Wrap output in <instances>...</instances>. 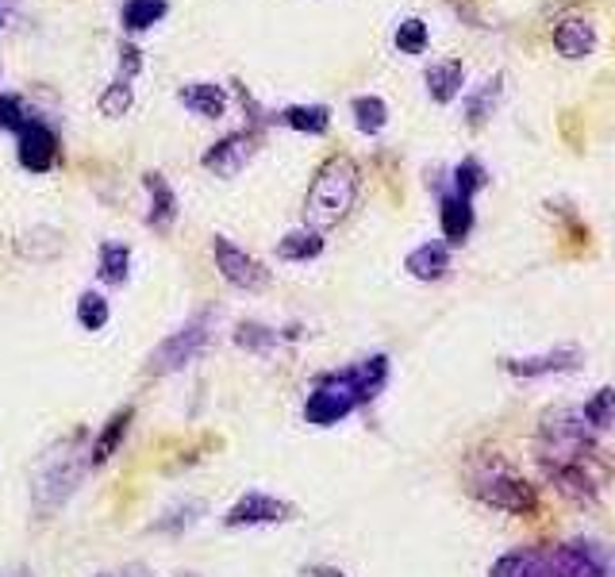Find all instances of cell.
Instances as JSON below:
<instances>
[{
    "instance_id": "obj_33",
    "label": "cell",
    "mask_w": 615,
    "mask_h": 577,
    "mask_svg": "<svg viewBox=\"0 0 615 577\" xmlns=\"http://www.w3.org/2000/svg\"><path fill=\"white\" fill-rule=\"evenodd\" d=\"M200 512H204V501H189L185 508H177V512H173V520H158L154 527H158V531H177L181 524H185V527L197 524Z\"/></svg>"
},
{
    "instance_id": "obj_39",
    "label": "cell",
    "mask_w": 615,
    "mask_h": 577,
    "mask_svg": "<svg viewBox=\"0 0 615 577\" xmlns=\"http://www.w3.org/2000/svg\"><path fill=\"white\" fill-rule=\"evenodd\" d=\"M0 27H4V16H0Z\"/></svg>"
},
{
    "instance_id": "obj_9",
    "label": "cell",
    "mask_w": 615,
    "mask_h": 577,
    "mask_svg": "<svg viewBox=\"0 0 615 577\" xmlns=\"http://www.w3.org/2000/svg\"><path fill=\"white\" fill-rule=\"evenodd\" d=\"M293 520V504L277 501L270 493H243L239 501L227 508L223 524L227 527H262V524H285Z\"/></svg>"
},
{
    "instance_id": "obj_21",
    "label": "cell",
    "mask_w": 615,
    "mask_h": 577,
    "mask_svg": "<svg viewBox=\"0 0 615 577\" xmlns=\"http://www.w3.org/2000/svg\"><path fill=\"white\" fill-rule=\"evenodd\" d=\"M281 116H285V124L304 131V135H323L327 124H331V112L323 104H289Z\"/></svg>"
},
{
    "instance_id": "obj_34",
    "label": "cell",
    "mask_w": 615,
    "mask_h": 577,
    "mask_svg": "<svg viewBox=\"0 0 615 577\" xmlns=\"http://www.w3.org/2000/svg\"><path fill=\"white\" fill-rule=\"evenodd\" d=\"M139 70H143V54H139V47L123 43L120 47V81H135Z\"/></svg>"
},
{
    "instance_id": "obj_26",
    "label": "cell",
    "mask_w": 615,
    "mask_h": 577,
    "mask_svg": "<svg viewBox=\"0 0 615 577\" xmlns=\"http://www.w3.org/2000/svg\"><path fill=\"white\" fill-rule=\"evenodd\" d=\"M235 343L243 347V351H254V354H270L277 343H281V335L266 324H254V320H243V324L235 327Z\"/></svg>"
},
{
    "instance_id": "obj_11",
    "label": "cell",
    "mask_w": 615,
    "mask_h": 577,
    "mask_svg": "<svg viewBox=\"0 0 615 577\" xmlns=\"http://www.w3.org/2000/svg\"><path fill=\"white\" fill-rule=\"evenodd\" d=\"M54 158H58V135L47 124L31 120L20 131V166L31 170V174H47L54 166Z\"/></svg>"
},
{
    "instance_id": "obj_4",
    "label": "cell",
    "mask_w": 615,
    "mask_h": 577,
    "mask_svg": "<svg viewBox=\"0 0 615 577\" xmlns=\"http://www.w3.org/2000/svg\"><path fill=\"white\" fill-rule=\"evenodd\" d=\"M469 493L481 504H489L496 512H508V516H535L539 512V493L531 481H523L512 470H485V474L473 477Z\"/></svg>"
},
{
    "instance_id": "obj_18",
    "label": "cell",
    "mask_w": 615,
    "mask_h": 577,
    "mask_svg": "<svg viewBox=\"0 0 615 577\" xmlns=\"http://www.w3.org/2000/svg\"><path fill=\"white\" fill-rule=\"evenodd\" d=\"M131 420H135V408H120V412L104 424V431L93 439V451H89V462H93V466H104L112 454L120 451V443H123V435H127V427H131Z\"/></svg>"
},
{
    "instance_id": "obj_8",
    "label": "cell",
    "mask_w": 615,
    "mask_h": 577,
    "mask_svg": "<svg viewBox=\"0 0 615 577\" xmlns=\"http://www.w3.org/2000/svg\"><path fill=\"white\" fill-rule=\"evenodd\" d=\"M500 366L512 377H554V374H573L585 366V351L581 347H550L546 354H531V358H500Z\"/></svg>"
},
{
    "instance_id": "obj_17",
    "label": "cell",
    "mask_w": 615,
    "mask_h": 577,
    "mask_svg": "<svg viewBox=\"0 0 615 577\" xmlns=\"http://www.w3.org/2000/svg\"><path fill=\"white\" fill-rule=\"evenodd\" d=\"M592 43H596V31L581 16H566L562 24L554 27V47L566 54V58H585L592 51Z\"/></svg>"
},
{
    "instance_id": "obj_23",
    "label": "cell",
    "mask_w": 615,
    "mask_h": 577,
    "mask_svg": "<svg viewBox=\"0 0 615 577\" xmlns=\"http://www.w3.org/2000/svg\"><path fill=\"white\" fill-rule=\"evenodd\" d=\"M166 12H170L166 0H127V4H123V27H127V31H147V27L158 24Z\"/></svg>"
},
{
    "instance_id": "obj_16",
    "label": "cell",
    "mask_w": 615,
    "mask_h": 577,
    "mask_svg": "<svg viewBox=\"0 0 615 577\" xmlns=\"http://www.w3.org/2000/svg\"><path fill=\"white\" fill-rule=\"evenodd\" d=\"M404 270L416 281H439L450 270V251H446L443 243H423V247H416L404 258Z\"/></svg>"
},
{
    "instance_id": "obj_10",
    "label": "cell",
    "mask_w": 615,
    "mask_h": 577,
    "mask_svg": "<svg viewBox=\"0 0 615 577\" xmlns=\"http://www.w3.org/2000/svg\"><path fill=\"white\" fill-rule=\"evenodd\" d=\"M254 135L250 131H231V135H223L220 143H212L204 158H200V166L208 170V174L216 177H235L239 170H246V162L254 158Z\"/></svg>"
},
{
    "instance_id": "obj_27",
    "label": "cell",
    "mask_w": 615,
    "mask_h": 577,
    "mask_svg": "<svg viewBox=\"0 0 615 577\" xmlns=\"http://www.w3.org/2000/svg\"><path fill=\"white\" fill-rule=\"evenodd\" d=\"M127 270H131V251L123 243H104L100 247V277L108 285H123L127 281Z\"/></svg>"
},
{
    "instance_id": "obj_20",
    "label": "cell",
    "mask_w": 615,
    "mask_h": 577,
    "mask_svg": "<svg viewBox=\"0 0 615 577\" xmlns=\"http://www.w3.org/2000/svg\"><path fill=\"white\" fill-rule=\"evenodd\" d=\"M458 89H462V62H439L427 70V97L431 101H454Z\"/></svg>"
},
{
    "instance_id": "obj_32",
    "label": "cell",
    "mask_w": 615,
    "mask_h": 577,
    "mask_svg": "<svg viewBox=\"0 0 615 577\" xmlns=\"http://www.w3.org/2000/svg\"><path fill=\"white\" fill-rule=\"evenodd\" d=\"M31 124L24 112V104H20V97H8V93H0V131H24V127Z\"/></svg>"
},
{
    "instance_id": "obj_2",
    "label": "cell",
    "mask_w": 615,
    "mask_h": 577,
    "mask_svg": "<svg viewBox=\"0 0 615 577\" xmlns=\"http://www.w3.org/2000/svg\"><path fill=\"white\" fill-rule=\"evenodd\" d=\"M354 197H358V166H354V158L335 154L316 170L312 185H308L304 220L312 231H331L346 220V212L354 208Z\"/></svg>"
},
{
    "instance_id": "obj_29",
    "label": "cell",
    "mask_w": 615,
    "mask_h": 577,
    "mask_svg": "<svg viewBox=\"0 0 615 577\" xmlns=\"http://www.w3.org/2000/svg\"><path fill=\"white\" fill-rule=\"evenodd\" d=\"M108 301L100 297V293H81V301H77V324L85 327V331H100V327L108 324Z\"/></svg>"
},
{
    "instance_id": "obj_13",
    "label": "cell",
    "mask_w": 615,
    "mask_h": 577,
    "mask_svg": "<svg viewBox=\"0 0 615 577\" xmlns=\"http://www.w3.org/2000/svg\"><path fill=\"white\" fill-rule=\"evenodd\" d=\"M150 193V212H147V224L154 231H170L173 220H177V193L170 189V181L162 174H147L143 177Z\"/></svg>"
},
{
    "instance_id": "obj_6",
    "label": "cell",
    "mask_w": 615,
    "mask_h": 577,
    "mask_svg": "<svg viewBox=\"0 0 615 577\" xmlns=\"http://www.w3.org/2000/svg\"><path fill=\"white\" fill-rule=\"evenodd\" d=\"M608 558L612 551L589 539H569L558 547H546L550 577H608Z\"/></svg>"
},
{
    "instance_id": "obj_28",
    "label": "cell",
    "mask_w": 615,
    "mask_h": 577,
    "mask_svg": "<svg viewBox=\"0 0 615 577\" xmlns=\"http://www.w3.org/2000/svg\"><path fill=\"white\" fill-rule=\"evenodd\" d=\"M485 185H489L485 166H481L477 158H462V162H458V170H454V193H458V197H466V201H473Z\"/></svg>"
},
{
    "instance_id": "obj_15",
    "label": "cell",
    "mask_w": 615,
    "mask_h": 577,
    "mask_svg": "<svg viewBox=\"0 0 615 577\" xmlns=\"http://www.w3.org/2000/svg\"><path fill=\"white\" fill-rule=\"evenodd\" d=\"M439 224H443V235L450 243H466L469 231H473V204L458 193H446L439 201Z\"/></svg>"
},
{
    "instance_id": "obj_14",
    "label": "cell",
    "mask_w": 615,
    "mask_h": 577,
    "mask_svg": "<svg viewBox=\"0 0 615 577\" xmlns=\"http://www.w3.org/2000/svg\"><path fill=\"white\" fill-rule=\"evenodd\" d=\"M177 97H181V104L189 112H197L204 120H220L223 112H227V93H223V85H212V81H193Z\"/></svg>"
},
{
    "instance_id": "obj_1",
    "label": "cell",
    "mask_w": 615,
    "mask_h": 577,
    "mask_svg": "<svg viewBox=\"0 0 615 577\" xmlns=\"http://www.w3.org/2000/svg\"><path fill=\"white\" fill-rule=\"evenodd\" d=\"M389 354H369L346 370H327L312 381L308 401H304V420L312 427H335L350 412L373 404L385 385H389Z\"/></svg>"
},
{
    "instance_id": "obj_30",
    "label": "cell",
    "mask_w": 615,
    "mask_h": 577,
    "mask_svg": "<svg viewBox=\"0 0 615 577\" xmlns=\"http://www.w3.org/2000/svg\"><path fill=\"white\" fill-rule=\"evenodd\" d=\"M131 101H135L131 81H112V85L104 89V97H100V112H104L108 120H120L123 112L131 108Z\"/></svg>"
},
{
    "instance_id": "obj_25",
    "label": "cell",
    "mask_w": 615,
    "mask_h": 577,
    "mask_svg": "<svg viewBox=\"0 0 615 577\" xmlns=\"http://www.w3.org/2000/svg\"><path fill=\"white\" fill-rule=\"evenodd\" d=\"M350 112H354V124L362 135H377L381 127L389 124V108L381 97H358V101L350 104Z\"/></svg>"
},
{
    "instance_id": "obj_36",
    "label": "cell",
    "mask_w": 615,
    "mask_h": 577,
    "mask_svg": "<svg viewBox=\"0 0 615 577\" xmlns=\"http://www.w3.org/2000/svg\"><path fill=\"white\" fill-rule=\"evenodd\" d=\"M4 577H31L27 570H12V574H4Z\"/></svg>"
},
{
    "instance_id": "obj_38",
    "label": "cell",
    "mask_w": 615,
    "mask_h": 577,
    "mask_svg": "<svg viewBox=\"0 0 615 577\" xmlns=\"http://www.w3.org/2000/svg\"><path fill=\"white\" fill-rule=\"evenodd\" d=\"M100 577H116V574H100Z\"/></svg>"
},
{
    "instance_id": "obj_19",
    "label": "cell",
    "mask_w": 615,
    "mask_h": 577,
    "mask_svg": "<svg viewBox=\"0 0 615 577\" xmlns=\"http://www.w3.org/2000/svg\"><path fill=\"white\" fill-rule=\"evenodd\" d=\"M320 254H323V231H312V227L289 231V235L277 243V258H285V262H312V258H320Z\"/></svg>"
},
{
    "instance_id": "obj_22",
    "label": "cell",
    "mask_w": 615,
    "mask_h": 577,
    "mask_svg": "<svg viewBox=\"0 0 615 577\" xmlns=\"http://www.w3.org/2000/svg\"><path fill=\"white\" fill-rule=\"evenodd\" d=\"M581 420L592 427V431H608L615 424V389L612 385H600L589 397V404L581 408Z\"/></svg>"
},
{
    "instance_id": "obj_35",
    "label": "cell",
    "mask_w": 615,
    "mask_h": 577,
    "mask_svg": "<svg viewBox=\"0 0 615 577\" xmlns=\"http://www.w3.org/2000/svg\"><path fill=\"white\" fill-rule=\"evenodd\" d=\"M304 577H346V574L339 570V566H308Z\"/></svg>"
},
{
    "instance_id": "obj_5",
    "label": "cell",
    "mask_w": 615,
    "mask_h": 577,
    "mask_svg": "<svg viewBox=\"0 0 615 577\" xmlns=\"http://www.w3.org/2000/svg\"><path fill=\"white\" fill-rule=\"evenodd\" d=\"M212 339V312H197L181 331H173L170 339H162L147 362V374H177L185 370L193 358H200V351Z\"/></svg>"
},
{
    "instance_id": "obj_12",
    "label": "cell",
    "mask_w": 615,
    "mask_h": 577,
    "mask_svg": "<svg viewBox=\"0 0 615 577\" xmlns=\"http://www.w3.org/2000/svg\"><path fill=\"white\" fill-rule=\"evenodd\" d=\"M489 577H550L546 547H519V551L500 554L489 566Z\"/></svg>"
},
{
    "instance_id": "obj_24",
    "label": "cell",
    "mask_w": 615,
    "mask_h": 577,
    "mask_svg": "<svg viewBox=\"0 0 615 577\" xmlns=\"http://www.w3.org/2000/svg\"><path fill=\"white\" fill-rule=\"evenodd\" d=\"M500 101V77H489L485 85H477L473 93H469V104H466V124L469 127H481L485 120L492 116V108Z\"/></svg>"
},
{
    "instance_id": "obj_37",
    "label": "cell",
    "mask_w": 615,
    "mask_h": 577,
    "mask_svg": "<svg viewBox=\"0 0 615 577\" xmlns=\"http://www.w3.org/2000/svg\"><path fill=\"white\" fill-rule=\"evenodd\" d=\"M181 577H197V574H181Z\"/></svg>"
},
{
    "instance_id": "obj_31",
    "label": "cell",
    "mask_w": 615,
    "mask_h": 577,
    "mask_svg": "<svg viewBox=\"0 0 615 577\" xmlns=\"http://www.w3.org/2000/svg\"><path fill=\"white\" fill-rule=\"evenodd\" d=\"M396 51L400 54H423L427 51V24L423 20H404L396 27Z\"/></svg>"
},
{
    "instance_id": "obj_7",
    "label": "cell",
    "mask_w": 615,
    "mask_h": 577,
    "mask_svg": "<svg viewBox=\"0 0 615 577\" xmlns=\"http://www.w3.org/2000/svg\"><path fill=\"white\" fill-rule=\"evenodd\" d=\"M212 254H216V266H220V274H223L227 285L246 289V293H258V289H266V285H270L266 266H262L258 258H250L246 251H239L231 239L216 235V239H212Z\"/></svg>"
},
{
    "instance_id": "obj_3",
    "label": "cell",
    "mask_w": 615,
    "mask_h": 577,
    "mask_svg": "<svg viewBox=\"0 0 615 577\" xmlns=\"http://www.w3.org/2000/svg\"><path fill=\"white\" fill-rule=\"evenodd\" d=\"M596 454L592 427L569 412V408H550L539 424V466L546 470H589V458Z\"/></svg>"
}]
</instances>
